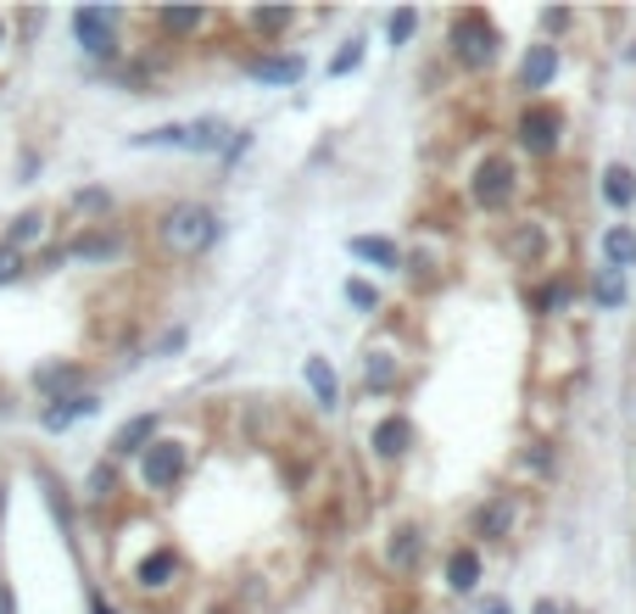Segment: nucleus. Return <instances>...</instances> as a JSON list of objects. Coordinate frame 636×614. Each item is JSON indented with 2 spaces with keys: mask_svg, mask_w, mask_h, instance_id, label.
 <instances>
[{
  "mask_svg": "<svg viewBox=\"0 0 636 614\" xmlns=\"http://www.w3.org/2000/svg\"><path fill=\"white\" fill-rule=\"evenodd\" d=\"M163 241L173 246V252H207L213 241H218V218L207 213V207H173L168 218H163Z\"/></svg>",
  "mask_w": 636,
  "mask_h": 614,
  "instance_id": "1",
  "label": "nucleus"
},
{
  "mask_svg": "<svg viewBox=\"0 0 636 614\" xmlns=\"http://www.w3.org/2000/svg\"><path fill=\"white\" fill-rule=\"evenodd\" d=\"M453 51H458L464 68H492V57H497V28L485 23L480 12H464L453 23Z\"/></svg>",
  "mask_w": 636,
  "mask_h": 614,
  "instance_id": "2",
  "label": "nucleus"
},
{
  "mask_svg": "<svg viewBox=\"0 0 636 614\" xmlns=\"http://www.w3.org/2000/svg\"><path fill=\"white\" fill-rule=\"evenodd\" d=\"M140 475H145V486H152V492H168L184 475V447L179 442H152V447H145Z\"/></svg>",
  "mask_w": 636,
  "mask_h": 614,
  "instance_id": "3",
  "label": "nucleus"
},
{
  "mask_svg": "<svg viewBox=\"0 0 636 614\" xmlns=\"http://www.w3.org/2000/svg\"><path fill=\"white\" fill-rule=\"evenodd\" d=\"M73 28H79V39H84L89 57H112V28H118V12L112 7H84V12H73Z\"/></svg>",
  "mask_w": 636,
  "mask_h": 614,
  "instance_id": "4",
  "label": "nucleus"
},
{
  "mask_svg": "<svg viewBox=\"0 0 636 614\" xmlns=\"http://www.w3.org/2000/svg\"><path fill=\"white\" fill-rule=\"evenodd\" d=\"M508 196H514V162L508 157L480 162V173H475V202L480 207H503Z\"/></svg>",
  "mask_w": 636,
  "mask_h": 614,
  "instance_id": "5",
  "label": "nucleus"
},
{
  "mask_svg": "<svg viewBox=\"0 0 636 614\" xmlns=\"http://www.w3.org/2000/svg\"><path fill=\"white\" fill-rule=\"evenodd\" d=\"M519 140H525L530 152H553L559 146V112L553 107H530L519 118Z\"/></svg>",
  "mask_w": 636,
  "mask_h": 614,
  "instance_id": "6",
  "label": "nucleus"
},
{
  "mask_svg": "<svg viewBox=\"0 0 636 614\" xmlns=\"http://www.w3.org/2000/svg\"><path fill=\"white\" fill-rule=\"evenodd\" d=\"M508 526H514V503H508V497H492V503L475 508V537H480V542H503Z\"/></svg>",
  "mask_w": 636,
  "mask_h": 614,
  "instance_id": "7",
  "label": "nucleus"
},
{
  "mask_svg": "<svg viewBox=\"0 0 636 614\" xmlns=\"http://www.w3.org/2000/svg\"><path fill=\"white\" fill-rule=\"evenodd\" d=\"M553 73H559V51H553V45H530L525 62H519V84L525 89H542V84H553Z\"/></svg>",
  "mask_w": 636,
  "mask_h": 614,
  "instance_id": "8",
  "label": "nucleus"
},
{
  "mask_svg": "<svg viewBox=\"0 0 636 614\" xmlns=\"http://www.w3.org/2000/svg\"><path fill=\"white\" fill-rule=\"evenodd\" d=\"M152 436H157V419H152V413H140V419H129L123 431L112 436V453H118V458H129V453H145V442H152Z\"/></svg>",
  "mask_w": 636,
  "mask_h": 614,
  "instance_id": "9",
  "label": "nucleus"
},
{
  "mask_svg": "<svg viewBox=\"0 0 636 614\" xmlns=\"http://www.w3.org/2000/svg\"><path fill=\"white\" fill-rule=\"evenodd\" d=\"M408 419H385V424H374V453L380 458H403L408 453Z\"/></svg>",
  "mask_w": 636,
  "mask_h": 614,
  "instance_id": "10",
  "label": "nucleus"
},
{
  "mask_svg": "<svg viewBox=\"0 0 636 614\" xmlns=\"http://www.w3.org/2000/svg\"><path fill=\"white\" fill-rule=\"evenodd\" d=\"M252 79H263V84H297L302 79V57H263V62H252Z\"/></svg>",
  "mask_w": 636,
  "mask_h": 614,
  "instance_id": "11",
  "label": "nucleus"
},
{
  "mask_svg": "<svg viewBox=\"0 0 636 614\" xmlns=\"http://www.w3.org/2000/svg\"><path fill=\"white\" fill-rule=\"evenodd\" d=\"M447 587L453 592H475L480 587V553H453L447 558Z\"/></svg>",
  "mask_w": 636,
  "mask_h": 614,
  "instance_id": "12",
  "label": "nucleus"
},
{
  "mask_svg": "<svg viewBox=\"0 0 636 614\" xmlns=\"http://www.w3.org/2000/svg\"><path fill=\"white\" fill-rule=\"evenodd\" d=\"M603 257H609L614 274H620V268H636V234H631V229H609V234H603Z\"/></svg>",
  "mask_w": 636,
  "mask_h": 614,
  "instance_id": "13",
  "label": "nucleus"
},
{
  "mask_svg": "<svg viewBox=\"0 0 636 614\" xmlns=\"http://www.w3.org/2000/svg\"><path fill=\"white\" fill-rule=\"evenodd\" d=\"M308 386H313V397H319L324 408H335V397H340V381H335V369H329L324 358H308Z\"/></svg>",
  "mask_w": 636,
  "mask_h": 614,
  "instance_id": "14",
  "label": "nucleus"
},
{
  "mask_svg": "<svg viewBox=\"0 0 636 614\" xmlns=\"http://www.w3.org/2000/svg\"><path fill=\"white\" fill-rule=\"evenodd\" d=\"M79 413H95V397H62L57 408H45V431H68Z\"/></svg>",
  "mask_w": 636,
  "mask_h": 614,
  "instance_id": "15",
  "label": "nucleus"
},
{
  "mask_svg": "<svg viewBox=\"0 0 636 614\" xmlns=\"http://www.w3.org/2000/svg\"><path fill=\"white\" fill-rule=\"evenodd\" d=\"M352 257H363V263H380V268H397V246H391V241H380V234H358V241H352Z\"/></svg>",
  "mask_w": 636,
  "mask_h": 614,
  "instance_id": "16",
  "label": "nucleus"
},
{
  "mask_svg": "<svg viewBox=\"0 0 636 614\" xmlns=\"http://www.w3.org/2000/svg\"><path fill=\"white\" fill-rule=\"evenodd\" d=\"M603 196H609L614 207H631V202H636V173H631V168H609V173H603Z\"/></svg>",
  "mask_w": 636,
  "mask_h": 614,
  "instance_id": "17",
  "label": "nucleus"
},
{
  "mask_svg": "<svg viewBox=\"0 0 636 614\" xmlns=\"http://www.w3.org/2000/svg\"><path fill=\"white\" fill-rule=\"evenodd\" d=\"M173 570H179V558H173V553H152V558L140 564V587H168Z\"/></svg>",
  "mask_w": 636,
  "mask_h": 614,
  "instance_id": "18",
  "label": "nucleus"
},
{
  "mask_svg": "<svg viewBox=\"0 0 636 614\" xmlns=\"http://www.w3.org/2000/svg\"><path fill=\"white\" fill-rule=\"evenodd\" d=\"M39 234H45V213H23V218L12 224V241H7V246L17 252V246H28V241H39Z\"/></svg>",
  "mask_w": 636,
  "mask_h": 614,
  "instance_id": "19",
  "label": "nucleus"
},
{
  "mask_svg": "<svg viewBox=\"0 0 636 614\" xmlns=\"http://www.w3.org/2000/svg\"><path fill=\"white\" fill-rule=\"evenodd\" d=\"M592 297H598L603 308H620V302H625V286H620V274H614V268H603V274L592 279Z\"/></svg>",
  "mask_w": 636,
  "mask_h": 614,
  "instance_id": "20",
  "label": "nucleus"
},
{
  "mask_svg": "<svg viewBox=\"0 0 636 614\" xmlns=\"http://www.w3.org/2000/svg\"><path fill=\"white\" fill-rule=\"evenodd\" d=\"M163 28L190 34V28H202V12H195V7H168V12H163Z\"/></svg>",
  "mask_w": 636,
  "mask_h": 614,
  "instance_id": "21",
  "label": "nucleus"
},
{
  "mask_svg": "<svg viewBox=\"0 0 636 614\" xmlns=\"http://www.w3.org/2000/svg\"><path fill=\"white\" fill-rule=\"evenodd\" d=\"M508 252H519V257H536V252H542V224H525L514 241H508Z\"/></svg>",
  "mask_w": 636,
  "mask_h": 614,
  "instance_id": "22",
  "label": "nucleus"
},
{
  "mask_svg": "<svg viewBox=\"0 0 636 614\" xmlns=\"http://www.w3.org/2000/svg\"><path fill=\"white\" fill-rule=\"evenodd\" d=\"M391 381H397V363H391L385 352H374L369 358V386H391Z\"/></svg>",
  "mask_w": 636,
  "mask_h": 614,
  "instance_id": "23",
  "label": "nucleus"
},
{
  "mask_svg": "<svg viewBox=\"0 0 636 614\" xmlns=\"http://www.w3.org/2000/svg\"><path fill=\"white\" fill-rule=\"evenodd\" d=\"M424 542H419V531H397V542H391V558L397 564H413V553H419Z\"/></svg>",
  "mask_w": 636,
  "mask_h": 614,
  "instance_id": "24",
  "label": "nucleus"
},
{
  "mask_svg": "<svg viewBox=\"0 0 636 614\" xmlns=\"http://www.w3.org/2000/svg\"><path fill=\"white\" fill-rule=\"evenodd\" d=\"M413 23H419V17H413L408 7H403V12H391V45H408V34H413Z\"/></svg>",
  "mask_w": 636,
  "mask_h": 614,
  "instance_id": "25",
  "label": "nucleus"
},
{
  "mask_svg": "<svg viewBox=\"0 0 636 614\" xmlns=\"http://www.w3.org/2000/svg\"><path fill=\"white\" fill-rule=\"evenodd\" d=\"M358 62H363V39H352V45H347V51H340V57L329 62V73H352Z\"/></svg>",
  "mask_w": 636,
  "mask_h": 614,
  "instance_id": "26",
  "label": "nucleus"
},
{
  "mask_svg": "<svg viewBox=\"0 0 636 614\" xmlns=\"http://www.w3.org/2000/svg\"><path fill=\"white\" fill-rule=\"evenodd\" d=\"M17 274H23V257H17L12 246H0V286H12Z\"/></svg>",
  "mask_w": 636,
  "mask_h": 614,
  "instance_id": "27",
  "label": "nucleus"
},
{
  "mask_svg": "<svg viewBox=\"0 0 636 614\" xmlns=\"http://www.w3.org/2000/svg\"><path fill=\"white\" fill-rule=\"evenodd\" d=\"M347 302H352V308H374V302H380V291H374V286H363V279H352V286H347Z\"/></svg>",
  "mask_w": 636,
  "mask_h": 614,
  "instance_id": "28",
  "label": "nucleus"
},
{
  "mask_svg": "<svg viewBox=\"0 0 636 614\" xmlns=\"http://www.w3.org/2000/svg\"><path fill=\"white\" fill-rule=\"evenodd\" d=\"M252 23L274 34V28H285V23H290V12H285V7H268V12H252Z\"/></svg>",
  "mask_w": 636,
  "mask_h": 614,
  "instance_id": "29",
  "label": "nucleus"
},
{
  "mask_svg": "<svg viewBox=\"0 0 636 614\" xmlns=\"http://www.w3.org/2000/svg\"><path fill=\"white\" fill-rule=\"evenodd\" d=\"M89 497H112V469H107V463L89 475Z\"/></svg>",
  "mask_w": 636,
  "mask_h": 614,
  "instance_id": "30",
  "label": "nucleus"
},
{
  "mask_svg": "<svg viewBox=\"0 0 636 614\" xmlns=\"http://www.w3.org/2000/svg\"><path fill=\"white\" fill-rule=\"evenodd\" d=\"M118 241H79V257H112Z\"/></svg>",
  "mask_w": 636,
  "mask_h": 614,
  "instance_id": "31",
  "label": "nucleus"
},
{
  "mask_svg": "<svg viewBox=\"0 0 636 614\" xmlns=\"http://www.w3.org/2000/svg\"><path fill=\"white\" fill-rule=\"evenodd\" d=\"M564 302H569V286H553V291L542 297V308H564Z\"/></svg>",
  "mask_w": 636,
  "mask_h": 614,
  "instance_id": "32",
  "label": "nucleus"
},
{
  "mask_svg": "<svg viewBox=\"0 0 636 614\" xmlns=\"http://www.w3.org/2000/svg\"><path fill=\"white\" fill-rule=\"evenodd\" d=\"M480 614H514V609H508V598H492V603H480Z\"/></svg>",
  "mask_w": 636,
  "mask_h": 614,
  "instance_id": "33",
  "label": "nucleus"
},
{
  "mask_svg": "<svg viewBox=\"0 0 636 614\" xmlns=\"http://www.w3.org/2000/svg\"><path fill=\"white\" fill-rule=\"evenodd\" d=\"M0 614H12V592L7 587H0Z\"/></svg>",
  "mask_w": 636,
  "mask_h": 614,
  "instance_id": "34",
  "label": "nucleus"
},
{
  "mask_svg": "<svg viewBox=\"0 0 636 614\" xmlns=\"http://www.w3.org/2000/svg\"><path fill=\"white\" fill-rule=\"evenodd\" d=\"M536 614H564L559 603H536Z\"/></svg>",
  "mask_w": 636,
  "mask_h": 614,
  "instance_id": "35",
  "label": "nucleus"
},
{
  "mask_svg": "<svg viewBox=\"0 0 636 614\" xmlns=\"http://www.w3.org/2000/svg\"><path fill=\"white\" fill-rule=\"evenodd\" d=\"M95 614H112V609H107V603H95Z\"/></svg>",
  "mask_w": 636,
  "mask_h": 614,
  "instance_id": "36",
  "label": "nucleus"
},
{
  "mask_svg": "<svg viewBox=\"0 0 636 614\" xmlns=\"http://www.w3.org/2000/svg\"><path fill=\"white\" fill-rule=\"evenodd\" d=\"M0 39H7V28H0Z\"/></svg>",
  "mask_w": 636,
  "mask_h": 614,
  "instance_id": "37",
  "label": "nucleus"
}]
</instances>
